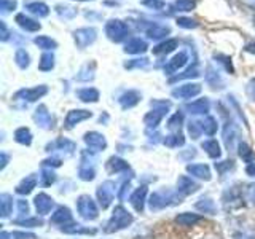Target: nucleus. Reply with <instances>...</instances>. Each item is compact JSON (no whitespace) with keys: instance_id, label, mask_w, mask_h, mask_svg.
<instances>
[{"instance_id":"42","label":"nucleus","mask_w":255,"mask_h":239,"mask_svg":"<svg viewBox=\"0 0 255 239\" xmlns=\"http://www.w3.org/2000/svg\"><path fill=\"white\" fill-rule=\"evenodd\" d=\"M167 147H180L185 143V139H183V135L180 132H175V134H171V135H167V137L163 140Z\"/></svg>"},{"instance_id":"49","label":"nucleus","mask_w":255,"mask_h":239,"mask_svg":"<svg viewBox=\"0 0 255 239\" xmlns=\"http://www.w3.org/2000/svg\"><path fill=\"white\" fill-rule=\"evenodd\" d=\"M42 220L40 219H26V220H16V225L21 227H42Z\"/></svg>"},{"instance_id":"43","label":"nucleus","mask_w":255,"mask_h":239,"mask_svg":"<svg viewBox=\"0 0 255 239\" xmlns=\"http://www.w3.org/2000/svg\"><path fill=\"white\" fill-rule=\"evenodd\" d=\"M196 209L199 211H203L204 214H214L215 212V204L214 201H211L209 198H203V199H199V201L196 203Z\"/></svg>"},{"instance_id":"36","label":"nucleus","mask_w":255,"mask_h":239,"mask_svg":"<svg viewBox=\"0 0 255 239\" xmlns=\"http://www.w3.org/2000/svg\"><path fill=\"white\" fill-rule=\"evenodd\" d=\"M14 61L16 64H18L19 69H27L29 64H30V56L26 50H22V48H19L18 51H16L14 54Z\"/></svg>"},{"instance_id":"40","label":"nucleus","mask_w":255,"mask_h":239,"mask_svg":"<svg viewBox=\"0 0 255 239\" xmlns=\"http://www.w3.org/2000/svg\"><path fill=\"white\" fill-rule=\"evenodd\" d=\"M198 0H175V10L177 11H191L196 8Z\"/></svg>"},{"instance_id":"29","label":"nucleus","mask_w":255,"mask_h":239,"mask_svg":"<svg viewBox=\"0 0 255 239\" xmlns=\"http://www.w3.org/2000/svg\"><path fill=\"white\" fill-rule=\"evenodd\" d=\"M199 220H201L199 215L190 214V212H183V214L177 215V219H175V222H177L179 225H182V227H193L195 223H198Z\"/></svg>"},{"instance_id":"45","label":"nucleus","mask_w":255,"mask_h":239,"mask_svg":"<svg viewBox=\"0 0 255 239\" xmlns=\"http://www.w3.org/2000/svg\"><path fill=\"white\" fill-rule=\"evenodd\" d=\"M180 124H182V114H174L171 118H169V121H167V127H169L171 131H177L180 129Z\"/></svg>"},{"instance_id":"25","label":"nucleus","mask_w":255,"mask_h":239,"mask_svg":"<svg viewBox=\"0 0 255 239\" xmlns=\"http://www.w3.org/2000/svg\"><path fill=\"white\" fill-rule=\"evenodd\" d=\"M26 10L32 14L38 16V18H45V16L50 14V6L43 2H29L26 3Z\"/></svg>"},{"instance_id":"57","label":"nucleus","mask_w":255,"mask_h":239,"mask_svg":"<svg viewBox=\"0 0 255 239\" xmlns=\"http://www.w3.org/2000/svg\"><path fill=\"white\" fill-rule=\"evenodd\" d=\"M11 236L16 239H35V235H30V233H13Z\"/></svg>"},{"instance_id":"28","label":"nucleus","mask_w":255,"mask_h":239,"mask_svg":"<svg viewBox=\"0 0 255 239\" xmlns=\"http://www.w3.org/2000/svg\"><path fill=\"white\" fill-rule=\"evenodd\" d=\"M37 177L34 174L32 175H29V177H26L24 179L18 187H16V193H19V195H27V193H30L32 190L35 188V185H37Z\"/></svg>"},{"instance_id":"19","label":"nucleus","mask_w":255,"mask_h":239,"mask_svg":"<svg viewBox=\"0 0 255 239\" xmlns=\"http://www.w3.org/2000/svg\"><path fill=\"white\" fill-rule=\"evenodd\" d=\"M209 109H211V104H209V99H207V98L193 101V102L187 106V110L190 112L191 115H206L207 112H209Z\"/></svg>"},{"instance_id":"14","label":"nucleus","mask_w":255,"mask_h":239,"mask_svg":"<svg viewBox=\"0 0 255 239\" xmlns=\"http://www.w3.org/2000/svg\"><path fill=\"white\" fill-rule=\"evenodd\" d=\"M145 34L151 40H161L167 34H171V27L169 26H163V24H158V22H150L148 27L145 29Z\"/></svg>"},{"instance_id":"13","label":"nucleus","mask_w":255,"mask_h":239,"mask_svg":"<svg viewBox=\"0 0 255 239\" xmlns=\"http://www.w3.org/2000/svg\"><path fill=\"white\" fill-rule=\"evenodd\" d=\"M34 120H35V123L40 127H43V129H51V127H53L51 114L48 112V109L45 106H38V109L35 110V114H34Z\"/></svg>"},{"instance_id":"39","label":"nucleus","mask_w":255,"mask_h":239,"mask_svg":"<svg viewBox=\"0 0 255 239\" xmlns=\"http://www.w3.org/2000/svg\"><path fill=\"white\" fill-rule=\"evenodd\" d=\"M196 77H199V70H198V66L195 64L193 67L187 69L185 72H182V74L174 75V77L169 80V82H171V83H174V82H179V80H185V78H196Z\"/></svg>"},{"instance_id":"16","label":"nucleus","mask_w":255,"mask_h":239,"mask_svg":"<svg viewBox=\"0 0 255 239\" xmlns=\"http://www.w3.org/2000/svg\"><path fill=\"white\" fill-rule=\"evenodd\" d=\"M198 188H199L198 183L195 180H191V177H187V175H182L177 180V191L182 196L195 193V191H198Z\"/></svg>"},{"instance_id":"54","label":"nucleus","mask_w":255,"mask_h":239,"mask_svg":"<svg viewBox=\"0 0 255 239\" xmlns=\"http://www.w3.org/2000/svg\"><path fill=\"white\" fill-rule=\"evenodd\" d=\"M246 199L255 206V183H254V185L247 187V190H246Z\"/></svg>"},{"instance_id":"24","label":"nucleus","mask_w":255,"mask_h":239,"mask_svg":"<svg viewBox=\"0 0 255 239\" xmlns=\"http://www.w3.org/2000/svg\"><path fill=\"white\" fill-rule=\"evenodd\" d=\"M145 195H147V187H139L137 190L131 195L129 201L134 206V209L140 212L143 209V203H145Z\"/></svg>"},{"instance_id":"12","label":"nucleus","mask_w":255,"mask_h":239,"mask_svg":"<svg viewBox=\"0 0 255 239\" xmlns=\"http://www.w3.org/2000/svg\"><path fill=\"white\" fill-rule=\"evenodd\" d=\"M187 62H188V53L187 51H179L169 62H167V66L164 67V72H166V74L172 75L179 69H182L183 66H185Z\"/></svg>"},{"instance_id":"33","label":"nucleus","mask_w":255,"mask_h":239,"mask_svg":"<svg viewBox=\"0 0 255 239\" xmlns=\"http://www.w3.org/2000/svg\"><path fill=\"white\" fill-rule=\"evenodd\" d=\"M201 127H203V132L207 135H214L217 132V120L212 118V117H206L204 120H201Z\"/></svg>"},{"instance_id":"10","label":"nucleus","mask_w":255,"mask_h":239,"mask_svg":"<svg viewBox=\"0 0 255 239\" xmlns=\"http://www.w3.org/2000/svg\"><path fill=\"white\" fill-rule=\"evenodd\" d=\"M91 117H93V114L90 110H70L67 114V117H66V123H64V126H66L67 129H72L75 124L82 123V121H85V120L91 118Z\"/></svg>"},{"instance_id":"18","label":"nucleus","mask_w":255,"mask_h":239,"mask_svg":"<svg viewBox=\"0 0 255 239\" xmlns=\"http://www.w3.org/2000/svg\"><path fill=\"white\" fill-rule=\"evenodd\" d=\"M16 24L22 29V30H26V32H37V30H40V22H37L35 19H32V18H29V16H26V14H22V13H19V14H16Z\"/></svg>"},{"instance_id":"8","label":"nucleus","mask_w":255,"mask_h":239,"mask_svg":"<svg viewBox=\"0 0 255 239\" xmlns=\"http://www.w3.org/2000/svg\"><path fill=\"white\" fill-rule=\"evenodd\" d=\"M201 93V85L198 83H187V85H182L179 88L172 90V98H177V99H191L195 98Z\"/></svg>"},{"instance_id":"53","label":"nucleus","mask_w":255,"mask_h":239,"mask_svg":"<svg viewBox=\"0 0 255 239\" xmlns=\"http://www.w3.org/2000/svg\"><path fill=\"white\" fill-rule=\"evenodd\" d=\"M231 167H235L233 161H222V163H215V169H217L220 174H225V171L231 169Z\"/></svg>"},{"instance_id":"4","label":"nucleus","mask_w":255,"mask_h":239,"mask_svg":"<svg viewBox=\"0 0 255 239\" xmlns=\"http://www.w3.org/2000/svg\"><path fill=\"white\" fill-rule=\"evenodd\" d=\"M77 209H78V214L82 215L85 220H94V219H98V215H99L98 206L93 201V198L88 195H82L77 199Z\"/></svg>"},{"instance_id":"44","label":"nucleus","mask_w":255,"mask_h":239,"mask_svg":"<svg viewBox=\"0 0 255 239\" xmlns=\"http://www.w3.org/2000/svg\"><path fill=\"white\" fill-rule=\"evenodd\" d=\"M188 134L191 135V139H199V135L203 134V127H201V121H193L188 123Z\"/></svg>"},{"instance_id":"23","label":"nucleus","mask_w":255,"mask_h":239,"mask_svg":"<svg viewBox=\"0 0 255 239\" xmlns=\"http://www.w3.org/2000/svg\"><path fill=\"white\" fill-rule=\"evenodd\" d=\"M187 171H188V174L193 175V177L203 179V180H211V171L206 164H188Z\"/></svg>"},{"instance_id":"2","label":"nucleus","mask_w":255,"mask_h":239,"mask_svg":"<svg viewBox=\"0 0 255 239\" xmlns=\"http://www.w3.org/2000/svg\"><path fill=\"white\" fill-rule=\"evenodd\" d=\"M131 223H132V215L128 212L123 206H117L114 214H112L110 220L107 222L106 231H107V233H114V231H118V230H123L126 227H129Z\"/></svg>"},{"instance_id":"47","label":"nucleus","mask_w":255,"mask_h":239,"mask_svg":"<svg viewBox=\"0 0 255 239\" xmlns=\"http://www.w3.org/2000/svg\"><path fill=\"white\" fill-rule=\"evenodd\" d=\"M40 180H42V185L43 187H48V185H51V183L56 180V175L51 169H43L42 175H40Z\"/></svg>"},{"instance_id":"41","label":"nucleus","mask_w":255,"mask_h":239,"mask_svg":"<svg viewBox=\"0 0 255 239\" xmlns=\"http://www.w3.org/2000/svg\"><path fill=\"white\" fill-rule=\"evenodd\" d=\"M239 156H241L244 161H247V163H254V151H252V148L247 145V143H244V142H239Z\"/></svg>"},{"instance_id":"58","label":"nucleus","mask_w":255,"mask_h":239,"mask_svg":"<svg viewBox=\"0 0 255 239\" xmlns=\"http://www.w3.org/2000/svg\"><path fill=\"white\" fill-rule=\"evenodd\" d=\"M45 164L46 166H61V159H58V158H50V159H46Z\"/></svg>"},{"instance_id":"59","label":"nucleus","mask_w":255,"mask_h":239,"mask_svg":"<svg viewBox=\"0 0 255 239\" xmlns=\"http://www.w3.org/2000/svg\"><path fill=\"white\" fill-rule=\"evenodd\" d=\"M246 172H247V175H251V177H255V163H251L249 166H247Z\"/></svg>"},{"instance_id":"5","label":"nucleus","mask_w":255,"mask_h":239,"mask_svg":"<svg viewBox=\"0 0 255 239\" xmlns=\"http://www.w3.org/2000/svg\"><path fill=\"white\" fill-rule=\"evenodd\" d=\"M96 38H98V30L94 27H80L74 32V40L80 50L94 43Z\"/></svg>"},{"instance_id":"34","label":"nucleus","mask_w":255,"mask_h":239,"mask_svg":"<svg viewBox=\"0 0 255 239\" xmlns=\"http://www.w3.org/2000/svg\"><path fill=\"white\" fill-rule=\"evenodd\" d=\"M0 211H2V217H8L13 211V198L10 195L0 196Z\"/></svg>"},{"instance_id":"22","label":"nucleus","mask_w":255,"mask_h":239,"mask_svg":"<svg viewBox=\"0 0 255 239\" xmlns=\"http://www.w3.org/2000/svg\"><path fill=\"white\" fill-rule=\"evenodd\" d=\"M53 150H59V151H67V153H72V151L75 150V143L69 140V139H64V137H59V139H56L54 142H51L50 145L46 147L48 151H51Z\"/></svg>"},{"instance_id":"15","label":"nucleus","mask_w":255,"mask_h":239,"mask_svg":"<svg viewBox=\"0 0 255 239\" xmlns=\"http://www.w3.org/2000/svg\"><path fill=\"white\" fill-rule=\"evenodd\" d=\"M34 204H35V209H37V212L40 215H46L48 212L53 209L54 201H53V198L48 196L46 193H40V195L35 196Z\"/></svg>"},{"instance_id":"48","label":"nucleus","mask_w":255,"mask_h":239,"mask_svg":"<svg viewBox=\"0 0 255 239\" xmlns=\"http://www.w3.org/2000/svg\"><path fill=\"white\" fill-rule=\"evenodd\" d=\"M177 26H180L183 29H196L198 22L191 18H177Z\"/></svg>"},{"instance_id":"32","label":"nucleus","mask_w":255,"mask_h":239,"mask_svg":"<svg viewBox=\"0 0 255 239\" xmlns=\"http://www.w3.org/2000/svg\"><path fill=\"white\" fill-rule=\"evenodd\" d=\"M203 148L206 150V153L211 158H219L220 156V145L215 139H209L203 142Z\"/></svg>"},{"instance_id":"3","label":"nucleus","mask_w":255,"mask_h":239,"mask_svg":"<svg viewBox=\"0 0 255 239\" xmlns=\"http://www.w3.org/2000/svg\"><path fill=\"white\" fill-rule=\"evenodd\" d=\"M106 35L112 42L120 43L129 35V27H128V24L123 22L122 19H110L106 24Z\"/></svg>"},{"instance_id":"17","label":"nucleus","mask_w":255,"mask_h":239,"mask_svg":"<svg viewBox=\"0 0 255 239\" xmlns=\"http://www.w3.org/2000/svg\"><path fill=\"white\" fill-rule=\"evenodd\" d=\"M53 225H59V227H69V223H72V214L67 207H58V211H56L53 215H51V220H50Z\"/></svg>"},{"instance_id":"52","label":"nucleus","mask_w":255,"mask_h":239,"mask_svg":"<svg viewBox=\"0 0 255 239\" xmlns=\"http://www.w3.org/2000/svg\"><path fill=\"white\" fill-rule=\"evenodd\" d=\"M142 3L145 6H148V8H153V10H161V8L164 6L163 0H143Z\"/></svg>"},{"instance_id":"26","label":"nucleus","mask_w":255,"mask_h":239,"mask_svg":"<svg viewBox=\"0 0 255 239\" xmlns=\"http://www.w3.org/2000/svg\"><path fill=\"white\" fill-rule=\"evenodd\" d=\"M78 99L82 102H98L99 101V91L96 88H82L77 91Z\"/></svg>"},{"instance_id":"1","label":"nucleus","mask_w":255,"mask_h":239,"mask_svg":"<svg viewBox=\"0 0 255 239\" xmlns=\"http://www.w3.org/2000/svg\"><path fill=\"white\" fill-rule=\"evenodd\" d=\"M180 203V196L175 195L174 191L171 190H158L155 191L153 195L150 196V201H148V206L151 211H158V209H163L166 206H172V204H177Z\"/></svg>"},{"instance_id":"35","label":"nucleus","mask_w":255,"mask_h":239,"mask_svg":"<svg viewBox=\"0 0 255 239\" xmlns=\"http://www.w3.org/2000/svg\"><path fill=\"white\" fill-rule=\"evenodd\" d=\"M14 140L22 143V145H30L32 134L27 127H19V129H16V132H14Z\"/></svg>"},{"instance_id":"11","label":"nucleus","mask_w":255,"mask_h":239,"mask_svg":"<svg viewBox=\"0 0 255 239\" xmlns=\"http://www.w3.org/2000/svg\"><path fill=\"white\" fill-rule=\"evenodd\" d=\"M85 142H86V145L90 147L91 150H94V151L104 150V148L107 147V140H106V137H104L102 134L96 132V131L86 132V134H85Z\"/></svg>"},{"instance_id":"62","label":"nucleus","mask_w":255,"mask_h":239,"mask_svg":"<svg viewBox=\"0 0 255 239\" xmlns=\"http://www.w3.org/2000/svg\"><path fill=\"white\" fill-rule=\"evenodd\" d=\"M244 2H246L247 5H251V6H255V0H244Z\"/></svg>"},{"instance_id":"20","label":"nucleus","mask_w":255,"mask_h":239,"mask_svg":"<svg viewBox=\"0 0 255 239\" xmlns=\"http://www.w3.org/2000/svg\"><path fill=\"white\" fill-rule=\"evenodd\" d=\"M140 93L139 91H134V90H129V91H126L123 96H120V104H122V107L123 109H131L134 106H137L139 101H140Z\"/></svg>"},{"instance_id":"7","label":"nucleus","mask_w":255,"mask_h":239,"mask_svg":"<svg viewBox=\"0 0 255 239\" xmlns=\"http://www.w3.org/2000/svg\"><path fill=\"white\" fill-rule=\"evenodd\" d=\"M48 93V88L45 85H40L35 88H27V90H21L14 94V99H22V101H27V102H35L40 98Z\"/></svg>"},{"instance_id":"61","label":"nucleus","mask_w":255,"mask_h":239,"mask_svg":"<svg viewBox=\"0 0 255 239\" xmlns=\"http://www.w3.org/2000/svg\"><path fill=\"white\" fill-rule=\"evenodd\" d=\"M6 161H8V156L5 153H2V169L6 166Z\"/></svg>"},{"instance_id":"55","label":"nucleus","mask_w":255,"mask_h":239,"mask_svg":"<svg viewBox=\"0 0 255 239\" xmlns=\"http://www.w3.org/2000/svg\"><path fill=\"white\" fill-rule=\"evenodd\" d=\"M18 211H19L21 215H27L29 214V206H27L26 201H24V199H19V201H18Z\"/></svg>"},{"instance_id":"30","label":"nucleus","mask_w":255,"mask_h":239,"mask_svg":"<svg viewBox=\"0 0 255 239\" xmlns=\"http://www.w3.org/2000/svg\"><path fill=\"white\" fill-rule=\"evenodd\" d=\"M207 74H206V80H207V83L211 85V88H223V80L222 77L219 75V72L217 70H214L212 67H207Z\"/></svg>"},{"instance_id":"38","label":"nucleus","mask_w":255,"mask_h":239,"mask_svg":"<svg viewBox=\"0 0 255 239\" xmlns=\"http://www.w3.org/2000/svg\"><path fill=\"white\" fill-rule=\"evenodd\" d=\"M94 78V64H85V66L80 69L77 80L80 82H88V80H93Z\"/></svg>"},{"instance_id":"51","label":"nucleus","mask_w":255,"mask_h":239,"mask_svg":"<svg viewBox=\"0 0 255 239\" xmlns=\"http://www.w3.org/2000/svg\"><path fill=\"white\" fill-rule=\"evenodd\" d=\"M16 8V2L14 0H0V10L2 13H8Z\"/></svg>"},{"instance_id":"9","label":"nucleus","mask_w":255,"mask_h":239,"mask_svg":"<svg viewBox=\"0 0 255 239\" xmlns=\"http://www.w3.org/2000/svg\"><path fill=\"white\" fill-rule=\"evenodd\" d=\"M125 53L128 54H142L148 50V43L145 40H142L140 37H132L125 43Z\"/></svg>"},{"instance_id":"60","label":"nucleus","mask_w":255,"mask_h":239,"mask_svg":"<svg viewBox=\"0 0 255 239\" xmlns=\"http://www.w3.org/2000/svg\"><path fill=\"white\" fill-rule=\"evenodd\" d=\"M0 26H2V40H3V42H6L8 37H10V35H8V29H6V26H5V22H3V21H2V24H0Z\"/></svg>"},{"instance_id":"50","label":"nucleus","mask_w":255,"mask_h":239,"mask_svg":"<svg viewBox=\"0 0 255 239\" xmlns=\"http://www.w3.org/2000/svg\"><path fill=\"white\" fill-rule=\"evenodd\" d=\"M147 64H148V59L142 58V59H132V61H129V62H126V64H125V67H126V69H132V67H145Z\"/></svg>"},{"instance_id":"37","label":"nucleus","mask_w":255,"mask_h":239,"mask_svg":"<svg viewBox=\"0 0 255 239\" xmlns=\"http://www.w3.org/2000/svg\"><path fill=\"white\" fill-rule=\"evenodd\" d=\"M53 67H54V54L53 53L42 54V58H40V62H38V69L42 72H48Z\"/></svg>"},{"instance_id":"27","label":"nucleus","mask_w":255,"mask_h":239,"mask_svg":"<svg viewBox=\"0 0 255 239\" xmlns=\"http://www.w3.org/2000/svg\"><path fill=\"white\" fill-rule=\"evenodd\" d=\"M129 169V164H128L126 161H123L122 158H110L109 163H107V171L110 174H118V172H123V171H128Z\"/></svg>"},{"instance_id":"31","label":"nucleus","mask_w":255,"mask_h":239,"mask_svg":"<svg viewBox=\"0 0 255 239\" xmlns=\"http://www.w3.org/2000/svg\"><path fill=\"white\" fill-rule=\"evenodd\" d=\"M34 43L42 48V50H54V48H58V42L53 40L51 37H46V35H38L34 38Z\"/></svg>"},{"instance_id":"6","label":"nucleus","mask_w":255,"mask_h":239,"mask_svg":"<svg viewBox=\"0 0 255 239\" xmlns=\"http://www.w3.org/2000/svg\"><path fill=\"white\" fill-rule=\"evenodd\" d=\"M115 182L107 180L104 182L102 185L98 188V199H99V204L102 206V209H107L110 206V203L114 201V195H115Z\"/></svg>"},{"instance_id":"56","label":"nucleus","mask_w":255,"mask_h":239,"mask_svg":"<svg viewBox=\"0 0 255 239\" xmlns=\"http://www.w3.org/2000/svg\"><path fill=\"white\" fill-rule=\"evenodd\" d=\"M246 91H247V96H249L252 101H255V80H252V82L247 85Z\"/></svg>"},{"instance_id":"63","label":"nucleus","mask_w":255,"mask_h":239,"mask_svg":"<svg viewBox=\"0 0 255 239\" xmlns=\"http://www.w3.org/2000/svg\"><path fill=\"white\" fill-rule=\"evenodd\" d=\"M254 26H255V18H254Z\"/></svg>"},{"instance_id":"46","label":"nucleus","mask_w":255,"mask_h":239,"mask_svg":"<svg viewBox=\"0 0 255 239\" xmlns=\"http://www.w3.org/2000/svg\"><path fill=\"white\" fill-rule=\"evenodd\" d=\"M56 11H58V14L64 19H70V18H74V16H75V10H74V8H70V6L58 5V6H56Z\"/></svg>"},{"instance_id":"21","label":"nucleus","mask_w":255,"mask_h":239,"mask_svg":"<svg viewBox=\"0 0 255 239\" xmlns=\"http://www.w3.org/2000/svg\"><path fill=\"white\" fill-rule=\"evenodd\" d=\"M177 46H179V40L177 38H167V40H164V42H161V43H158L156 46H153V54H158V56L169 54Z\"/></svg>"}]
</instances>
